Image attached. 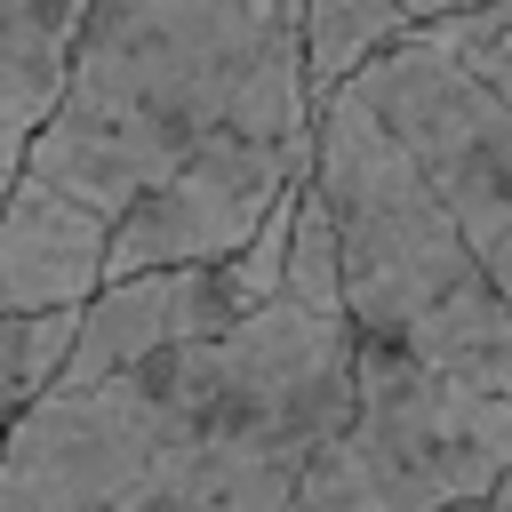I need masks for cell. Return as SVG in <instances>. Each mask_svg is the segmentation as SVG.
I'll use <instances>...</instances> for the list:
<instances>
[{"label": "cell", "mask_w": 512, "mask_h": 512, "mask_svg": "<svg viewBox=\"0 0 512 512\" xmlns=\"http://www.w3.org/2000/svg\"><path fill=\"white\" fill-rule=\"evenodd\" d=\"M432 40L512 104V8H424Z\"/></svg>", "instance_id": "9c48e42d"}, {"label": "cell", "mask_w": 512, "mask_h": 512, "mask_svg": "<svg viewBox=\"0 0 512 512\" xmlns=\"http://www.w3.org/2000/svg\"><path fill=\"white\" fill-rule=\"evenodd\" d=\"M88 8H32V0H0V200L24 168V144L64 80V56L80 40Z\"/></svg>", "instance_id": "8992f818"}, {"label": "cell", "mask_w": 512, "mask_h": 512, "mask_svg": "<svg viewBox=\"0 0 512 512\" xmlns=\"http://www.w3.org/2000/svg\"><path fill=\"white\" fill-rule=\"evenodd\" d=\"M408 24H416V8H384V0H320V8H296V48H304V96H312V112L344 80H360Z\"/></svg>", "instance_id": "52a82bcc"}, {"label": "cell", "mask_w": 512, "mask_h": 512, "mask_svg": "<svg viewBox=\"0 0 512 512\" xmlns=\"http://www.w3.org/2000/svg\"><path fill=\"white\" fill-rule=\"evenodd\" d=\"M72 320L80 312H48V320H0V440L16 424V408L56 376L64 344H72Z\"/></svg>", "instance_id": "ba28073f"}, {"label": "cell", "mask_w": 512, "mask_h": 512, "mask_svg": "<svg viewBox=\"0 0 512 512\" xmlns=\"http://www.w3.org/2000/svg\"><path fill=\"white\" fill-rule=\"evenodd\" d=\"M344 400L352 328L304 192L280 288L248 320L96 376L56 368L16 408L0 512H296Z\"/></svg>", "instance_id": "7a4b0ae2"}, {"label": "cell", "mask_w": 512, "mask_h": 512, "mask_svg": "<svg viewBox=\"0 0 512 512\" xmlns=\"http://www.w3.org/2000/svg\"><path fill=\"white\" fill-rule=\"evenodd\" d=\"M512 472V400L352 352V400L296 512H464Z\"/></svg>", "instance_id": "277c9868"}, {"label": "cell", "mask_w": 512, "mask_h": 512, "mask_svg": "<svg viewBox=\"0 0 512 512\" xmlns=\"http://www.w3.org/2000/svg\"><path fill=\"white\" fill-rule=\"evenodd\" d=\"M368 112H376V128L400 144V160L424 176V192L440 200V216L456 224V240L472 248V264H480V280L504 296V312H512V104L488 88V80H472L440 40H432V24H424V8H416V24L360 72V80H344Z\"/></svg>", "instance_id": "5b68a950"}, {"label": "cell", "mask_w": 512, "mask_h": 512, "mask_svg": "<svg viewBox=\"0 0 512 512\" xmlns=\"http://www.w3.org/2000/svg\"><path fill=\"white\" fill-rule=\"evenodd\" d=\"M304 192L328 224V264H336V304H344L352 352L512 400L504 296L480 280L472 248L456 240V224L440 216L424 176L400 160V144L376 128V112L352 88H336L312 112Z\"/></svg>", "instance_id": "3957f363"}, {"label": "cell", "mask_w": 512, "mask_h": 512, "mask_svg": "<svg viewBox=\"0 0 512 512\" xmlns=\"http://www.w3.org/2000/svg\"><path fill=\"white\" fill-rule=\"evenodd\" d=\"M464 512H512V472H504V480H496L480 504H464Z\"/></svg>", "instance_id": "30bf717a"}, {"label": "cell", "mask_w": 512, "mask_h": 512, "mask_svg": "<svg viewBox=\"0 0 512 512\" xmlns=\"http://www.w3.org/2000/svg\"><path fill=\"white\" fill-rule=\"evenodd\" d=\"M312 176L296 0L88 8L0 200V320L232 264Z\"/></svg>", "instance_id": "6da1fadb"}]
</instances>
